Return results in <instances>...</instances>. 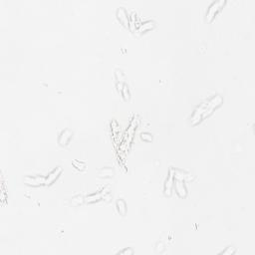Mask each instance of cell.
I'll list each match as a JSON object with an SVG mask.
<instances>
[{
	"label": "cell",
	"mask_w": 255,
	"mask_h": 255,
	"mask_svg": "<svg viewBox=\"0 0 255 255\" xmlns=\"http://www.w3.org/2000/svg\"><path fill=\"white\" fill-rule=\"evenodd\" d=\"M140 136H142L143 140H152V137H149V138H148L149 134H142Z\"/></svg>",
	"instance_id": "obj_14"
},
{
	"label": "cell",
	"mask_w": 255,
	"mask_h": 255,
	"mask_svg": "<svg viewBox=\"0 0 255 255\" xmlns=\"http://www.w3.org/2000/svg\"><path fill=\"white\" fill-rule=\"evenodd\" d=\"M172 181H174V175L172 174V171H171V175H169L168 181H166V184L165 186V194L168 195H171V191H172V187L174 184H172Z\"/></svg>",
	"instance_id": "obj_7"
},
{
	"label": "cell",
	"mask_w": 255,
	"mask_h": 255,
	"mask_svg": "<svg viewBox=\"0 0 255 255\" xmlns=\"http://www.w3.org/2000/svg\"><path fill=\"white\" fill-rule=\"evenodd\" d=\"M234 251H235V250L232 251V250H231V247H229V248H228V250H225V251H223L222 253H223V254H232V253H234Z\"/></svg>",
	"instance_id": "obj_15"
},
{
	"label": "cell",
	"mask_w": 255,
	"mask_h": 255,
	"mask_svg": "<svg viewBox=\"0 0 255 255\" xmlns=\"http://www.w3.org/2000/svg\"><path fill=\"white\" fill-rule=\"evenodd\" d=\"M73 163H74V165L76 166L77 168H79V169H80V168H81V169H83V168H80V166H83V168H85V165H84V163H82V162H80V163H79V162H76V161H75V162H74Z\"/></svg>",
	"instance_id": "obj_13"
},
{
	"label": "cell",
	"mask_w": 255,
	"mask_h": 255,
	"mask_svg": "<svg viewBox=\"0 0 255 255\" xmlns=\"http://www.w3.org/2000/svg\"><path fill=\"white\" fill-rule=\"evenodd\" d=\"M101 197H102V194H94L89 195V197H87V200L89 202H92L95 200H98V199H101Z\"/></svg>",
	"instance_id": "obj_10"
},
{
	"label": "cell",
	"mask_w": 255,
	"mask_h": 255,
	"mask_svg": "<svg viewBox=\"0 0 255 255\" xmlns=\"http://www.w3.org/2000/svg\"><path fill=\"white\" fill-rule=\"evenodd\" d=\"M175 189H176V192L178 194L179 197H184L186 195V189H185V186L184 184V182H182V181H178V179H176L175 181Z\"/></svg>",
	"instance_id": "obj_5"
},
{
	"label": "cell",
	"mask_w": 255,
	"mask_h": 255,
	"mask_svg": "<svg viewBox=\"0 0 255 255\" xmlns=\"http://www.w3.org/2000/svg\"><path fill=\"white\" fill-rule=\"evenodd\" d=\"M84 200V198L81 197V195H78V197H74L73 199H72V203H73L74 205H76V206H78V205H80L82 202H83Z\"/></svg>",
	"instance_id": "obj_11"
},
{
	"label": "cell",
	"mask_w": 255,
	"mask_h": 255,
	"mask_svg": "<svg viewBox=\"0 0 255 255\" xmlns=\"http://www.w3.org/2000/svg\"><path fill=\"white\" fill-rule=\"evenodd\" d=\"M24 182L26 184L37 186L44 184L46 182V178H43V176H25Z\"/></svg>",
	"instance_id": "obj_1"
},
{
	"label": "cell",
	"mask_w": 255,
	"mask_h": 255,
	"mask_svg": "<svg viewBox=\"0 0 255 255\" xmlns=\"http://www.w3.org/2000/svg\"><path fill=\"white\" fill-rule=\"evenodd\" d=\"M118 17H119L120 21L122 22L123 24H125L127 27L129 26V19H128L127 12H126L125 9L120 8L119 10H118Z\"/></svg>",
	"instance_id": "obj_6"
},
{
	"label": "cell",
	"mask_w": 255,
	"mask_h": 255,
	"mask_svg": "<svg viewBox=\"0 0 255 255\" xmlns=\"http://www.w3.org/2000/svg\"><path fill=\"white\" fill-rule=\"evenodd\" d=\"M153 27H155V23H153V22H146V23L140 25V31H146V30H150V29H152Z\"/></svg>",
	"instance_id": "obj_9"
},
{
	"label": "cell",
	"mask_w": 255,
	"mask_h": 255,
	"mask_svg": "<svg viewBox=\"0 0 255 255\" xmlns=\"http://www.w3.org/2000/svg\"><path fill=\"white\" fill-rule=\"evenodd\" d=\"M61 172H62V168H55L53 172L49 174L48 178H46V182H45V184H51L54 181H56V178L61 175Z\"/></svg>",
	"instance_id": "obj_2"
},
{
	"label": "cell",
	"mask_w": 255,
	"mask_h": 255,
	"mask_svg": "<svg viewBox=\"0 0 255 255\" xmlns=\"http://www.w3.org/2000/svg\"><path fill=\"white\" fill-rule=\"evenodd\" d=\"M71 136H72V133L70 132V131L65 130L64 132H62L60 138H59V143L62 146L67 145V143L69 142V140L71 139Z\"/></svg>",
	"instance_id": "obj_4"
},
{
	"label": "cell",
	"mask_w": 255,
	"mask_h": 255,
	"mask_svg": "<svg viewBox=\"0 0 255 255\" xmlns=\"http://www.w3.org/2000/svg\"><path fill=\"white\" fill-rule=\"evenodd\" d=\"M222 3H223L222 1L214 2L213 4H212L210 7H209V9H208V14H207V20H211V18L215 15V13H216V11L218 10V9H219L220 5L222 4Z\"/></svg>",
	"instance_id": "obj_3"
},
{
	"label": "cell",
	"mask_w": 255,
	"mask_h": 255,
	"mask_svg": "<svg viewBox=\"0 0 255 255\" xmlns=\"http://www.w3.org/2000/svg\"><path fill=\"white\" fill-rule=\"evenodd\" d=\"M117 207H118V210L122 215H125L126 214V211H127V208H126V203L125 201L122 200V199H120V200L117 201Z\"/></svg>",
	"instance_id": "obj_8"
},
{
	"label": "cell",
	"mask_w": 255,
	"mask_h": 255,
	"mask_svg": "<svg viewBox=\"0 0 255 255\" xmlns=\"http://www.w3.org/2000/svg\"><path fill=\"white\" fill-rule=\"evenodd\" d=\"M123 95H124V97H125V100H128L129 99V96H130V94H129V90H128V88L127 86H124L123 88Z\"/></svg>",
	"instance_id": "obj_12"
}]
</instances>
